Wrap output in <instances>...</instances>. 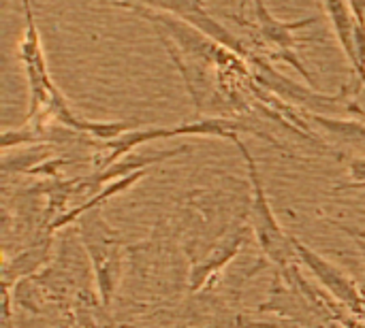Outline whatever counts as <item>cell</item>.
<instances>
[{
	"label": "cell",
	"instance_id": "7c38bea8",
	"mask_svg": "<svg viewBox=\"0 0 365 328\" xmlns=\"http://www.w3.org/2000/svg\"><path fill=\"white\" fill-rule=\"evenodd\" d=\"M178 137H218V139H231L233 143L240 139V132H252L248 126L235 122V120H227V117H203V120H195V122H186L175 126Z\"/></svg>",
	"mask_w": 365,
	"mask_h": 328
},
{
	"label": "cell",
	"instance_id": "5b68a950",
	"mask_svg": "<svg viewBox=\"0 0 365 328\" xmlns=\"http://www.w3.org/2000/svg\"><path fill=\"white\" fill-rule=\"evenodd\" d=\"M295 256L310 269V273L319 280V284L338 301L344 303L353 314H357L365 322V295L357 288V284L336 265H331L327 258L317 254L312 248H308L304 241L293 237Z\"/></svg>",
	"mask_w": 365,
	"mask_h": 328
},
{
	"label": "cell",
	"instance_id": "52a82bcc",
	"mask_svg": "<svg viewBox=\"0 0 365 328\" xmlns=\"http://www.w3.org/2000/svg\"><path fill=\"white\" fill-rule=\"evenodd\" d=\"M252 235L255 233H252L250 224H240L231 233H227L220 241H216L203 254V258L192 263V267L188 271V292L197 295L203 288H207L212 277L218 275L222 269H227L235 260V256L244 250V245L250 241Z\"/></svg>",
	"mask_w": 365,
	"mask_h": 328
},
{
	"label": "cell",
	"instance_id": "9c48e42d",
	"mask_svg": "<svg viewBox=\"0 0 365 328\" xmlns=\"http://www.w3.org/2000/svg\"><path fill=\"white\" fill-rule=\"evenodd\" d=\"M252 6H255L257 30H259L261 38L276 51V55L295 51V47L299 45V38L295 36V32L302 30V28H308V26H312V23H317L321 19L319 15H310V17H304V19H297V21H282L267 9L265 0H259Z\"/></svg>",
	"mask_w": 365,
	"mask_h": 328
},
{
	"label": "cell",
	"instance_id": "30bf717a",
	"mask_svg": "<svg viewBox=\"0 0 365 328\" xmlns=\"http://www.w3.org/2000/svg\"><path fill=\"white\" fill-rule=\"evenodd\" d=\"M51 256V237H43L41 241L32 243L24 252L15 254L13 258H4L2 265V286L11 288V284H19L21 280L36 273L43 265H47Z\"/></svg>",
	"mask_w": 365,
	"mask_h": 328
},
{
	"label": "cell",
	"instance_id": "ac0fdd59",
	"mask_svg": "<svg viewBox=\"0 0 365 328\" xmlns=\"http://www.w3.org/2000/svg\"><path fill=\"white\" fill-rule=\"evenodd\" d=\"M250 2H252V4H257V2H259V0H250Z\"/></svg>",
	"mask_w": 365,
	"mask_h": 328
},
{
	"label": "cell",
	"instance_id": "2e32d148",
	"mask_svg": "<svg viewBox=\"0 0 365 328\" xmlns=\"http://www.w3.org/2000/svg\"><path fill=\"white\" fill-rule=\"evenodd\" d=\"M41 141H45V130L41 126H30V122H26V126L17 130H4L0 145L2 152H9L11 147L26 145V143H41Z\"/></svg>",
	"mask_w": 365,
	"mask_h": 328
},
{
	"label": "cell",
	"instance_id": "9a60e30c",
	"mask_svg": "<svg viewBox=\"0 0 365 328\" xmlns=\"http://www.w3.org/2000/svg\"><path fill=\"white\" fill-rule=\"evenodd\" d=\"M49 154H51L49 147H43V145H36L34 149H28V152H19L15 158H11L9 154H4V158H2V171L4 173H11V171H15V173H30L34 166H38L41 162H45Z\"/></svg>",
	"mask_w": 365,
	"mask_h": 328
},
{
	"label": "cell",
	"instance_id": "e0dca14e",
	"mask_svg": "<svg viewBox=\"0 0 365 328\" xmlns=\"http://www.w3.org/2000/svg\"><path fill=\"white\" fill-rule=\"evenodd\" d=\"M327 222H331L334 226H338L342 233H346L353 241H359V243H365V228H357V226H349V224H340V222H336V220H327Z\"/></svg>",
	"mask_w": 365,
	"mask_h": 328
},
{
	"label": "cell",
	"instance_id": "7a4b0ae2",
	"mask_svg": "<svg viewBox=\"0 0 365 328\" xmlns=\"http://www.w3.org/2000/svg\"><path fill=\"white\" fill-rule=\"evenodd\" d=\"M237 149L242 152L244 160H246V166H248V179H250V190H252V201H250V226H252V233H255V239L259 243V250L261 254L272 263V265H278V267H289L295 256V248H293V237H289L282 226L278 224L276 216H274V209L269 205V199H267V192L263 188V181H261V173H259V166H257V160L255 156L250 154L248 145L237 139L235 141Z\"/></svg>",
	"mask_w": 365,
	"mask_h": 328
},
{
	"label": "cell",
	"instance_id": "8fae6325",
	"mask_svg": "<svg viewBox=\"0 0 365 328\" xmlns=\"http://www.w3.org/2000/svg\"><path fill=\"white\" fill-rule=\"evenodd\" d=\"M325 6V13L334 26L336 38L351 62L353 70L357 68V53H355V36H353V11L349 0H321Z\"/></svg>",
	"mask_w": 365,
	"mask_h": 328
},
{
	"label": "cell",
	"instance_id": "3957f363",
	"mask_svg": "<svg viewBox=\"0 0 365 328\" xmlns=\"http://www.w3.org/2000/svg\"><path fill=\"white\" fill-rule=\"evenodd\" d=\"M113 6H122L139 17H143L145 21H150L160 38H171L173 45H178L182 49V53H186L188 58H201L207 62L220 60V55H227L229 49L218 45L216 41H212L205 32H201L199 28H195L192 23L184 21L182 17L167 13V11H158V9H150L137 2H109Z\"/></svg>",
	"mask_w": 365,
	"mask_h": 328
},
{
	"label": "cell",
	"instance_id": "ba28073f",
	"mask_svg": "<svg viewBox=\"0 0 365 328\" xmlns=\"http://www.w3.org/2000/svg\"><path fill=\"white\" fill-rule=\"evenodd\" d=\"M190 147L188 145H180V147H173V149H160V152H150V154H128L124 158H120L118 162L109 164L107 169H101L92 175H86V177H77V194L86 192V194H96L103 186H107L109 181L113 179H120V177H126L130 173H137V171H143V169H150L163 160H169V158H175L180 154H188Z\"/></svg>",
	"mask_w": 365,
	"mask_h": 328
},
{
	"label": "cell",
	"instance_id": "6da1fadb",
	"mask_svg": "<svg viewBox=\"0 0 365 328\" xmlns=\"http://www.w3.org/2000/svg\"><path fill=\"white\" fill-rule=\"evenodd\" d=\"M79 226H81L83 248L92 263L98 297H101L103 305L109 307L118 292L120 280H122L124 243L120 241V235L113 228H109L107 222L103 220L101 207L86 211L79 218Z\"/></svg>",
	"mask_w": 365,
	"mask_h": 328
},
{
	"label": "cell",
	"instance_id": "5bb4252c",
	"mask_svg": "<svg viewBox=\"0 0 365 328\" xmlns=\"http://www.w3.org/2000/svg\"><path fill=\"white\" fill-rule=\"evenodd\" d=\"M353 11V36H355V53L357 68L355 73L365 83V0H349Z\"/></svg>",
	"mask_w": 365,
	"mask_h": 328
},
{
	"label": "cell",
	"instance_id": "4fadbf2b",
	"mask_svg": "<svg viewBox=\"0 0 365 328\" xmlns=\"http://www.w3.org/2000/svg\"><path fill=\"white\" fill-rule=\"evenodd\" d=\"M319 128H323L327 134H331L334 139L355 145V147H364L365 149V124L361 122H349V120H334L327 115H319V113H310L308 115Z\"/></svg>",
	"mask_w": 365,
	"mask_h": 328
},
{
	"label": "cell",
	"instance_id": "8992f818",
	"mask_svg": "<svg viewBox=\"0 0 365 328\" xmlns=\"http://www.w3.org/2000/svg\"><path fill=\"white\" fill-rule=\"evenodd\" d=\"M107 2H137V4L150 6V9L173 13V15L182 17L184 21L192 23L195 28H199L201 32H205L212 41L227 47L229 51H233L237 55H248L246 45L210 13L205 0H107Z\"/></svg>",
	"mask_w": 365,
	"mask_h": 328
},
{
	"label": "cell",
	"instance_id": "277c9868",
	"mask_svg": "<svg viewBox=\"0 0 365 328\" xmlns=\"http://www.w3.org/2000/svg\"><path fill=\"white\" fill-rule=\"evenodd\" d=\"M24 4V13H26V32L24 38L19 43V58L24 62L26 68V79H28V115L26 122H30L32 117H36L49 102L56 83L49 77L47 70V62H45V53L41 47V36L34 23V15H32V4L30 0H21Z\"/></svg>",
	"mask_w": 365,
	"mask_h": 328
}]
</instances>
